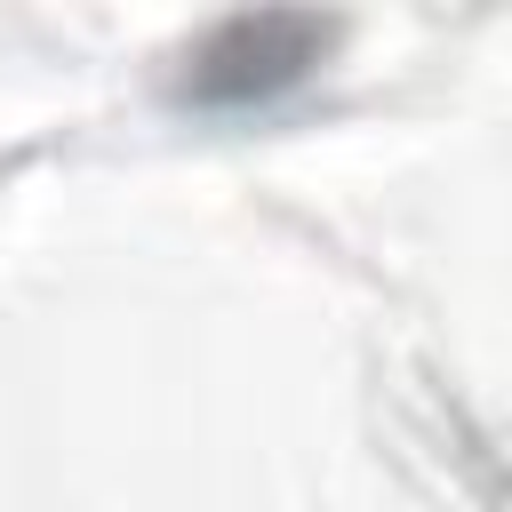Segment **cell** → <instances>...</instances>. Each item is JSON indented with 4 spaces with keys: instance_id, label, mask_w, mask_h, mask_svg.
Masks as SVG:
<instances>
[{
    "instance_id": "6da1fadb",
    "label": "cell",
    "mask_w": 512,
    "mask_h": 512,
    "mask_svg": "<svg viewBox=\"0 0 512 512\" xmlns=\"http://www.w3.org/2000/svg\"><path fill=\"white\" fill-rule=\"evenodd\" d=\"M328 24L312 16H232L216 24L184 64H192V96L200 104H272L288 80H304L328 56Z\"/></svg>"
}]
</instances>
